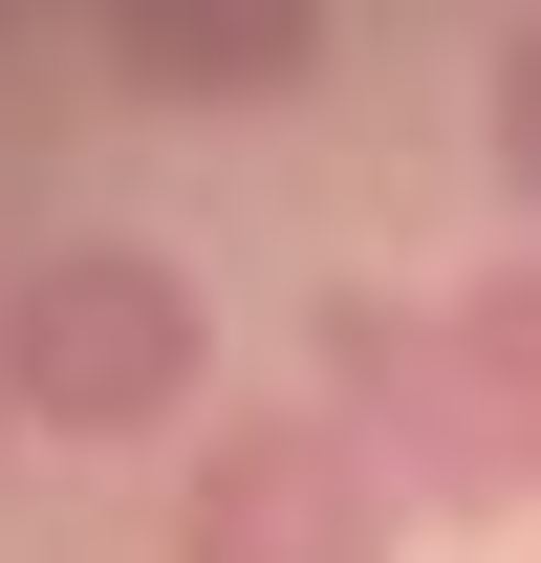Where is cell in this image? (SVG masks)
<instances>
[{
	"label": "cell",
	"mask_w": 541,
	"mask_h": 563,
	"mask_svg": "<svg viewBox=\"0 0 541 563\" xmlns=\"http://www.w3.org/2000/svg\"><path fill=\"white\" fill-rule=\"evenodd\" d=\"M303 368H325V412L368 433V477L411 498V520H498V498H541V261H476V282H346L325 325H303Z\"/></svg>",
	"instance_id": "6da1fadb"
},
{
	"label": "cell",
	"mask_w": 541,
	"mask_h": 563,
	"mask_svg": "<svg viewBox=\"0 0 541 563\" xmlns=\"http://www.w3.org/2000/svg\"><path fill=\"white\" fill-rule=\"evenodd\" d=\"M196 368H217V303H196V261H152V239H44V261L0 282V412L22 433L152 455V433L196 412Z\"/></svg>",
	"instance_id": "7a4b0ae2"
},
{
	"label": "cell",
	"mask_w": 541,
	"mask_h": 563,
	"mask_svg": "<svg viewBox=\"0 0 541 563\" xmlns=\"http://www.w3.org/2000/svg\"><path fill=\"white\" fill-rule=\"evenodd\" d=\"M152 542H174V563H390L411 498L368 477V433H346L325 390H261V412H196Z\"/></svg>",
	"instance_id": "3957f363"
},
{
	"label": "cell",
	"mask_w": 541,
	"mask_h": 563,
	"mask_svg": "<svg viewBox=\"0 0 541 563\" xmlns=\"http://www.w3.org/2000/svg\"><path fill=\"white\" fill-rule=\"evenodd\" d=\"M109 66L152 109H281L325 66V0H109Z\"/></svg>",
	"instance_id": "277c9868"
},
{
	"label": "cell",
	"mask_w": 541,
	"mask_h": 563,
	"mask_svg": "<svg viewBox=\"0 0 541 563\" xmlns=\"http://www.w3.org/2000/svg\"><path fill=\"white\" fill-rule=\"evenodd\" d=\"M476 131H498V174L541 196V22H498V87H476Z\"/></svg>",
	"instance_id": "5b68a950"
},
{
	"label": "cell",
	"mask_w": 541,
	"mask_h": 563,
	"mask_svg": "<svg viewBox=\"0 0 541 563\" xmlns=\"http://www.w3.org/2000/svg\"><path fill=\"white\" fill-rule=\"evenodd\" d=\"M0 455H22V412H0Z\"/></svg>",
	"instance_id": "8992f818"
}]
</instances>
